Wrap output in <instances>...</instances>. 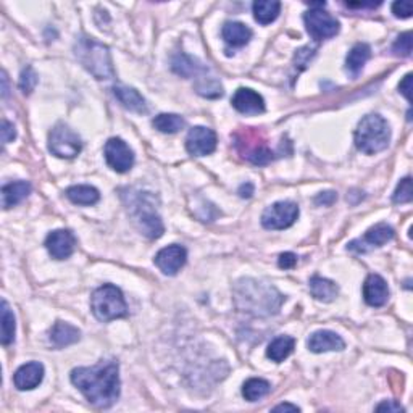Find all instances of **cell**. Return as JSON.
I'll return each instance as SVG.
<instances>
[{
    "instance_id": "40",
    "label": "cell",
    "mask_w": 413,
    "mask_h": 413,
    "mask_svg": "<svg viewBox=\"0 0 413 413\" xmlns=\"http://www.w3.org/2000/svg\"><path fill=\"white\" fill-rule=\"evenodd\" d=\"M16 137V129L10 122H7V120H3L2 122V142L8 144L12 142L13 139Z\"/></svg>"
},
{
    "instance_id": "41",
    "label": "cell",
    "mask_w": 413,
    "mask_h": 413,
    "mask_svg": "<svg viewBox=\"0 0 413 413\" xmlns=\"http://www.w3.org/2000/svg\"><path fill=\"white\" fill-rule=\"evenodd\" d=\"M377 412H391V413H399V412H403V407L401 405V403L396 402V401H384L379 403V405H377V408H375Z\"/></svg>"
},
{
    "instance_id": "1",
    "label": "cell",
    "mask_w": 413,
    "mask_h": 413,
    "mask_svg": "<svg viewBox=\"0 0 413 413\" xmlns=\"http://www.w3.org/2000/svg\"><path fill=\"white\" fill-rule=\"evenodd\" d=\"M118 364L115 360L100 361L94 366H81L71 371V383L97 408H109L120 397Z\"/></svg>"
},
{
    "instance_id": "6",
    "label": "cell",
    "mask_w": 413,
    "mask_h": 413,
    "mask_svg": "<svg viewBox=\"0 0 413 413\" xmlns=\"http://www.w3.org/2000/svg\"><path fill=\"white\" fill-rule=\"evenodd\" d=\"M129 210H131L134 223L144 236H147L148 239H159L164 236V221L155 212L154 196H150V192H139L136 197H133Z\"/></svg>"
},
{
    "instance_id": "10",
    "label": "cell",
    "mask_w": 413,
    "mask_h": 413,
    "mask_svg": "<svg viewBox=\"0 0 413 413\" xmlns=\"http://www.w3.org/2000/svg\"><path fill=\"white\" fill-rule=\"evenodd\" d=\"M299 218V207L289 201H281L267 207L262 213V225L267 230H286Z\"/></svg>"
},
{
    "instance_id": "7",
    "label": "cell",
    "mask_w": 413,
    "mask_h": 413,
    "mask_svg": "<svg viewBox=\"0 0 413 413\" xmlns=\"http://www.w3.org/2000/svg\"><path fill=\"white\" fill-rule=\"evenodd\" d=\"M236 148L245 160L254 165H267L276 159V154L267 146V141L258 129L245 128L234 136Z\"/></svg>"
},
{
    "instance_id": "12",
    "label": "cell",
    "mask_w": 413,
    "mask_h": 413,
    "mask_svg": "<svg viewBox=\"0 0 413 413\" xmlns=\"http://www.w3.org/2000/svg\"><path fill=\"white\" fill-rule=\"evenodd\" d=\"M392 238H394V230L391 226L386 225V223H378V225H375L373 228L366 231L364 238L355 239L347 244V249L357 254H366L370 252L371 249L383 247L384 244L389 243V241H392Z\"/></svg>"
},
{
    "instance_id": "37",
    "label": "cell",
    "mask_w": 413,
    "mask_h": 413,
    "mask_svg": "<svg viewBox=\"0 0 413 413\" xmlns=\"http://www.w3.org/2000/svg\"><path fill=\"white\" fill-rule=\"evenodd\" d=\"M315 54H317V49L310 47V45H305V47L297 50L295 58H294L295 67H299V69H304L310 63V60L315 57Z\"/></svg>"
},
{
    "instance_id": "21",
    "label": "cell",
    "mask_w": 413,
    "mask_h": 413,
    "mask_svg": "<svg viewBox=\"0 0 413 413\" xmlns=\"http://www.w3.org/2000/svg\"><path fill=\"white\" fill-rule=\"evenodd\" d=\"M221 36L225 43L233 47H243L252 39V30L247 25L239 21H228L223 25Z\"/></svg>"
},
{
    "instance_id": "24",
    "label": "cell",
    "mask_w": 413,
    "mask_h": 413,
    "mask_svg": "<svg viewBox=\"0 0 413 413\" xmlns=\"http://www.w3.org/2000/svg\"><path fill=\"white\" fill-rule=\"evenodd\" d=\"M310 292L320 302H333L339 294V287L331 280L322 276H313L310 280Z\"/></svg>"
},
{
    "instance_id": "23",
    "label": "cell",
    "mask_w": 413,
    "mask_h": 413,
    "mask_svg": "<svg viewBox=\"0 0 413 413\" xmlns=\"http://www.w3.org/2000/svg\"><path fill=\"white\" fill-rule=\"evenodd\" d=\"M81 339V331L69 323L57 322L50 329V341L57 347H67Z\"/></svg>"
},
{
    "instance_id": "33",
    "label": "cell",
    "mask_w": 413,
    "mask_h": 413,
    "mask_svg": "<svg viewBox=\"0 0 413 413\" xmlns=\"http://www.w3.org/2000/svg\"><path fill=\"white\" fill-rule=\"evenodd\" d=\"M194 89H196L199 96L207 97V99H218V97L223 96L221 82L215 80V78H201V80L194 85Z\"/></svg>"
},
{
    "instance_id": "34",
    "label": "cell",
    "mask_w": 413,
    "mask_h": 413,
    "mask_svg": "<svg viewBox=\"0 0 413 413\" xmlns=\"http://www.w3.org/2000/svg\"><path fill=\"white\" fill-rule=\"evenodd\" d=\"M413 199V191H412V178L407 176V178L401 179V183L397 184L396 191H394L392 196V202L394 203H408L412 202Z\"/></svg>"
},
{
    "instance_id": "29",
    "label": "cell",
    "mask_w": 413,
    "mask_h": 413,
    "mask_svg": "<svg viewBox=\"0 0 413 413\" xmlns=\"http://www.w3.org/2000/svg\"><path fill=\"white\" fill-rule=\"evenodd\" d=\"M171 68H173L176 74H179L183 78H191L205 71V67L197 58H192L184 54H178L176 57H173V60H171Z\"/></svg>"
},
{
    "instance_id": "26",
    "label": "cell",
    "mask_w": 413,
    "mask_h": 413,
    "mask_svg": "<svg viewBox=\"0 0 413 413\" xmlns=\"http://www.w3.org/2000/svg\"><path fill=\"white\" fill-rule=\"evenodd\" d=\"M65 196L73 203H76V205H94L100 199L99 191L87 184L71 186V188H68L67 191H65Z\"/></svg>"
},
{
    "instance_id": "27",
    "label": "cell",
    "mask_w": 413,
    "mask_h": 413,
    "mask_svg": "<svg viewBox=\"0 0 413 413\" xmlns=\"http://www.w3.org/2000/svg\"><path fill=\"white\" fill-rule=\"evenodd\" d=\"M295 347V339L291 336H278L271 341L267 349V357L275 364H281L292 354Z\"/></svg>"
},
{
    "instance_id": "28",
    "label": "cell",
    "mask_w": 413,
    "mask_h": 413,
    "mask_svg": "<svg viewBox=\"0 0 413 413\" xmlns=\"http://www.w3.org/2000/svg\"><path fill=\"white\" fill-rule=\"evenodd\" d=\"M254 16L260 25H270L281 12V2L276 0H257L252 5Z\"/></svg>"
},
{
    "instance_id": "16",
    "label": "cell",
    "mask_w": 413,
    "mask_h": 413,
    "mask_svg": "<svg viewBox=\"0 0 413 413\" xmlns=\"http://www.w3.org/2000/svg\"><path fill=\"white\" fill-rule=\"evenodd\" d=\"M231 104L239 113L243 115H258L265 111V100L263 97L249 87H239L234 92Z\"/></svg>"
},
{
    "instance_id": "38",
    "label": "cell",
    "mask_w": 413,
    "mask_h": 413,
    "mask_svg": "<svg viewBox=\"0 0 413 413\" xmlns=\"http://www.w3.org/2000/svg\"><path fill=\"white\" fill-rule=\"evenodd\" d=\"M392 13L396 18H402V20H405V18L412 16V3L405 2V0H399V2L392 3Z\"/></svg>"
},
{
    "instance_id": "22",
    "label": "cell",
    "mask_w": 413,
    "mask_h": 413,
    "mask_svg": "<svg viewBox=\"0 0 413 413\" xmlns=\"http://www.w3.org/2000/svg\"><path fill=\"white\" fill-rule=\"evenodd\" d=\"M31 194V184L26 181H16V183H8L2 188V207L8 208L18 205L25 201Z\"/></svg>"
},
{
    "instance_id": "43",
    "label": "cell",
    "mask_w": 413,
    "mask_h": 413,
    "mask_svg": "<svg viewBox=\"0 0 413 413\" xmlns=\"http://www.w3.org/2000/svg\"><path fill=\"white\" fill-rule=\"evenodd\" d=\"M399 91H401V94L405 97L408 102H412V74L408 73L405 78L401 81V85H399Z\"/></svg>"
},
{
    "instance_id": "32",
    "label": "cell",
    "mask_w": 413,
    "mask_h": 413,
    "mask_svg": "<svg viewBox=\"0 0 413 413\" xmlns=\"http://www.w3.org/2000/svg\"><path fill=\"white\" fill-rule=\"evenodd\" d=\"M0 312H2V336H0V341H2L3 346H8L15 341L16 323H15V315H13L12 309L8 307L5 299L2 300Z\"/></svg>"
},
{
    "instance_id": "31",
    "label": "cell",
    "mask_w": 413,
    "mask_h": 413,
    "mask_svg": "<svg viewBox=\"0 0 413 413\" xmlns=\"http://www.w3.org/2000/svg\"><path fill=\"white\" fill-rule=\"evenodd\" d=\"M271 391V384L267 379L262 378H250L244 383L243 386V396L245 401L257 402L260 399H263L268 392Z\"/></svg>"
},
{
    "instance_id": "39",
    "label": "cell",
    "mask_w": 413,
    "mask_h": 413,
    "mask_svg": "<svg viewBox=\"0 0 413 413\" xmlns=\"http://www.w3.org/2000/svg\"><path fill=\"white\" fill-rule=\"evenodd\" d=\"M278 265L282 270H291V268H294L297 265V255L292 252H284L280 255V258H278Z\"/></svg>"
},
{
    "instance_id": "30",
    "label": "cell",
    "mask_w": 413,
    "mask_h": 413,
    "mask_svg": "<svg viewBox=\"0 0 413 413\" xmlns=\"http://www.w3.org/2000/svg\"><path fill=\"white\" fill-rule=\"evenodd\" d=\"M152 124L157 131L164 134H176L186 126V122L183 117L176 113H160L152 120Z\"/></svg>"
},
{
    "instance_id": "15",
    "label": "cell",
    "mask_w": 413,
    "mask_h": 413,
    "mask_svg": "<svg viewBox=\"0 0 413 413\" xmlns=\"http://www.w3.org/2000/svg\"><path fill=\"white\" fill-rule=\"evenodd\" d=\"M74 245H76V238L69 230H57L52 231L45 239V247L49 254L55 260H65L71 257L74 252Z\"/></svg>"
},
{
    "instance_id": "2",
    "label": "cell",
    "mask_w": 413,
    "mask_h": 413,
    "mask_svg": "<svg viewBox=\"0 0 413 413\" xmlns=\"http://www.w3.org/2000/svg\"><path fill=\"white\" fill-rule=\"evenodd\" d=\"M234 302L241 312L254 317H271L280 312L284 297L270 282L244 278L234 284Z\"/></svg>"
},
{
    "instance_id": "47",
    "label": "cell",
    "mask_w": 413,
    "mask_h": 413,
    "mask_svg": "<svg viewBox=\"0 0 413 413\" xmlns=\"http://www.w3.org/2000/svg\"><path fill=\"white\" fill-rule=\"evenodd\" d=\"M2 85H3L2 97L5 99V97L8 96V80H7V73L5 71H2Z\"/></svg>"
},
{
    "instance_id": "19",
    "label": "cell",
    "mask_w": 413,
    "mask_h": 413,
    "mask_svg": "<svg viewBox=\"0 0 413 413\" xmlns=\"http://www.w3.org/2000/svg\"><path fill=\"white\" fill-rule=\"evenodd\" d=\"M364 299L370 307H383L389 299V287L383 276L370 275L364 282Z\"/></svg>"
},
{
    "instance_id": "14",
    "label": "cell",
    "mask_w": 413,
    "mask_h": 413,
    "mask_svg": "<svg viewBox=\"0 0 413 413\" xmlns=\"http://www.w3.org/2000/svg\"><path fill=\"white\" fill-rule=\"evenodd\" d=\"M186 260H188V250H186L183 245L173 244L161 249L160 252L155 255L154 262L164 275L175 276L178 275V271L186 265Z\"/></svg>"
},
{
    "instance_id": "35",
    "label": "cell",
    "mask_w": 413,
    "mask_h": 413,
    "mask_svg": "<svg viewBox=\"0 0 413 413\" xmlns=\"http://www.w3.org/2000/svg\"><path fill=\"white\" fill-rule=\"evenodd\" d=\"M37 81H39V78H37V73L34 71V68L26 67L23 69L20 76V89L23 91V94L30 96L31 92L36 89Z\"/></svg>"
},
{
    "instance_id": "42",
    "label": "cell",
    "mask_w": 413,
    "mask_h": 413,
    "mask_svg": "<svg viewBox=\"0 0 413 413\" xmlns=\"http://www.w3.org/2000/svg\"><path fill=\"white\" fill-rule=\"evenodd\" d=\"M337 194L334 191H328V192H322L315 197V203L317 205H331V203L336 202Z\"/></svg>"
},
{
    "instance_id": "17",
    "label": "cell",
    "mask_w": 413,
    "mask_h": 413,
    "mask_svg": "<svg viewBox=\"0 0 413 413\" xmlns=\"http://www.w3.org/2000/svg\"><path fill=\"white\" fill-rule=\"evenodd\" d=\"M44 379V365L39 361H30V364L20 366L13 375V383L20 391H31L39 386Z\"/></svg>"
},
{
    "instance_id": "8",
    "label": "cell",
    "mask_w": 413,
    "mask_h": 413,
    "mask_svg": "<svg viewBox=\"0 0 413 413\" xmlns=\"http://www.w3.org/2000/svg\"><path fill=\"white\" fill-rule=\"evenodd\" d=\"M81 137L67 124L58 123L49 134V150L58 159H74L81 152Z\"/></svg>"
},
{
    "instance_id": "18",
    "label": "cell",
    "mask_w": 413,
    "mask_h": 413,
    "mask_svg": "<svg viewBox=\"0 0 413 413\" xmlns=\"http://www.w3.org/2000/svg\"><path fill=\"white\" fill-rule=\"evenodd\" d=\"M307 346H309V349L313 352V354H323V352L346 349V342L339 336V334L328 331V329H320V331H315L312 336L309 337Z\"/></svg>"
},
{
    "instance_id": "36",
    "label": "cell",
    "mask_w": 413,
    "mask_h": 413,
    "mask_svg": "<svg viewBox=\"0 0 413 413\" xmlns=\"http://www.w3.org/2000/svg\"><path fill=\"white\" fill-rule=\"evenodd\" d=\"M394 52L402 57H410L412 54V32L407 31L397 37V41L392 45Z\"/></svg>"
},
{
    "instance_id": "9",
    "label": "cell",
    "mask_w": 413,
    "mask_h": 413,
    "mask_svg": "<svg viewBox=\"0 0 413 413\" xmlns=\"http://www.w3.org/2000/svg\"><path fill=\"white\" fill-rule=\"evenodd\" d=\"M305 26H307L309 34L315 41L331 39L339 32L341 25L331 13L324 12L323 8H310L304 15Z\"/></svg>"
},
{
    "instance_id": "4",
    "label": "cell",
    "mask_w": 413,
    "mask_h": 413,
    "mask_svg": "<svg viewBox=\"0 0 413 413\" xmlns=\"http://www.w3.org/2000/svg\"><path fill=\"white\" fill-rule=\"evenodd\" d=\"M355 146L366 155H375L386 150L391 142V128L386 120L377 113L361 118L354 134Z\"/></svg>"
},
{
    "instance_id": "11",
    "label": "cell",
    "mask_w": 413,
    "mask_h": 413,
    "mask_svg": "<svg viewBox=\"0 0 413 413\" xmlns=\"http://www.w3.org/2000/svg\"><path fill=\"white\" fill-rule=\"evenodd\" d=\"M104 155L110 168L117 173H128L134 165V152L120 137H111L105 142Z\"/></svg>"
},
{
    "instance_id": "13",
    "label": "cell",
    "mask_w": 413,
    "mask_h": 413,
    "mask_svg": "<svg viewBox=\"0 0 413 413\" xmlns=\"http://www.w3.org/2000/svg\"><path fill=\"white\" fill-rule=\"evenodd\" d=\"M186 148L194 157H205L215 152L216 134L205 126H194L186 137Z\"/></svg>"
},
{
    "instance_id": "20",
    "label": "cell",
    "mask_w": 413,
    "mask_h": 413,
    "mask_svg": "<svg viewBox=\"0 0 413 413\" xmlns=\"http://www.w3.org/2000/svg\"><path fill=\"white\" fill-rule=\"evenodd\" d=\"M113 96L117 97V100L126 110L134 111V113H139V115L147 113L148 109H147L146 99H144V97L139 94L134 87L117 85V86H113Z\"/></svg>"
},
{
    "instance_id": "5",
    "label": "cell",
    "mask_w": 413,
    "mask_h": 413,
    "mask_svg": "<svg viewBox=\"0 0 413 413\" xmlns=\"http://www.w3.org/2000/svg\"><path fill=\"white\" fill-rule=\"evenodd\" d=\"M91 309L99 322L124 318L128 315V305L123 292L113 284H104L94 291L91 297Z\"/></svg>"
},
{
    "instance_id": "25",
    "label": "cell",
    "mask_w": 413,
    "mask_h": 413,
    "mask_svg": "<svg viewBox=\"0 0 413 413\" xmlns=\"http://www.w3.org/2000/svg\"><path fill=\"white\" fill-rule=\"evenodd\" d=\"M371 57V49L368 44L359 43L350 49V52L347 54L346 58V68L352 76H359V73L364 69L365 63L368 62Z\"/></svg>"
},
{
    "instance_id": "44",
    "label": "cell",
    "mask_w": 413,
    "mask_h": 413,
    "mask_svg": "<svg viewBox=\"0 0 413 413\" xmlns=\"http://www.w3.org/2000/svg\"><path fill=\"white\" fill-rule=\"evenodd\" d=\"M239 196L243 199H250L254 196V184L252 183H244L239 186Z\"/></svg>"
},
{
    "instance_id": "3",
    "label": "cell",
    "mask_w": 413,
    "mask_h": 413,
    "mask_svg": "<svg viewBox=\"0 0 413 413\" xmlns=\"http://www.w3.org/2000/svg\"><path fill=\"white\" fill-rule=\"evenodd\" d=\"M74 55L78 62L89 71L96 80H111L115 76L111 55L107 45L97 43L92 37L82 36L74 44Z\"/></svg>"
},
{
    "instance_id": "45",
    "label": "cell",
    "mask_w": 413,
    "mask_h": 413,
    "mask_svg": "<svg viewBox=\"0 0 413 413\" xmlns=\"http://www.w3.org/2000/svg\"><path fill=\"white\" fill-rule=\"evenodd\" d=\"M346 5L349 8H375L381 5V2H347Z\"/></svg>"
},
{
    "instance_id": "46",
    "label": "cell",
    "mask_w": 413,
    "mask_h": 413,
    "mask_svg": "<svg viewBox=\"0 0 413 413\" xmlns=\"http://www.w3.org/2000/svg\"><path fill=\"white\" fill-rule=\"evenodd\" d=\"M273 412H300V408L297 405H292V403H280L273 408Z\"/></svg>"
}]
</instances>
